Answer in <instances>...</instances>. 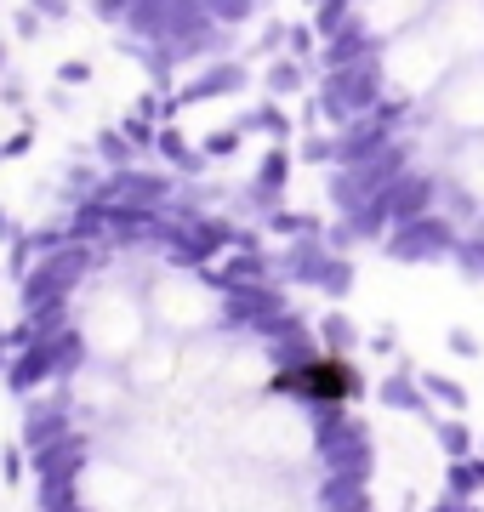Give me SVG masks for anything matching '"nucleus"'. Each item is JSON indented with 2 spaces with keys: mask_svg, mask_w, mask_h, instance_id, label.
<instances>
[{
  "mask_svg": "<svg viewBox=\"0 0 484 512\" xmlns=\"http://www.w3.org/2000/svg\"><path fill=\"white\" fill-rule=\"evenodd\" d=\"M308 376L194 274L80 245L29 285L12 342L29 512H325Z\"/></svg>",
  "mask_w": 484,
  "mask_h": 512,
  "instance_id": "1",
  "label": "nucleus"
}]
</instances>
